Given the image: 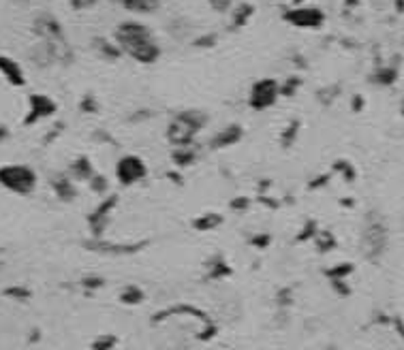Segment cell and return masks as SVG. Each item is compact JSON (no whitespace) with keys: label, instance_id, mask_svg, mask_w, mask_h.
I'll list each match as a JSON object with an SVG mask.
<instances>
[{"label":"cell","instance_id":"6da1fadb","mask_svg":"<svg viewBox=\"0 0 404 350\" xmlns=\"http://www.w3.org/2000/svg\"><path fill=\"white\" fill-rule=\"evenodd\" d=\"M115 39H118L120 47L127 53H131L133 58H137V60H141V62L156 60L159 47L154 45L150 31L143 24H137V22L120 24L118 31H115Z\"/></svg>","mask_w":404,"mask_h":350},{"label":"cell","instance_id":"7a4b0ae2","mask_svg":"<svg viewBox=\"0 0 404 350\" xmlns=\"http://www.w3.org/2000/svg\"><path fill=\"white\" fill-rule=\"evenodd\" d=\"M0 184L5 188L19 192V194H28L35 190L37 184V175L33 169H28L24 165H9V167H0Z\"/></svg>","mask_w":404,"mask_h":350},{"label":"cell","instance_id":"3957f363","mask_svg":"<svg viewBox=\"0 0 404 350\" xmlns=\"http://www.w3.org/2000/svg\"><path fill=\"white\" fill-rule=\"evenodd\" d=\"M284 19L291 22L298 28H316L323 24V13L319 9H312V7H300V9H291L284 13Z\"/></svg>","mask_w":404,"mask_h":350},{"label":"cell","instance_id":"277c9868","mask_svg":"<svg viewBox=\"0 0 404 350\" xmlns=\"http://www.w3.org/2000/svg\"><path fill=\"white\" fill-rule=\"evenodd\" d=\"M199 122L193 118V115H180V118L169 126V139L176 143H188L193 139V135L197 133Z\"/></svg>","mask_w":404,"mask_h":350},{"label":"cell","instance_id":"5b68a950","mask_svg":"<svg viewBox=\"0 0 404 350\" xmlns=\"http://www.w3.org/2000/svg\"><path fill=\"white\" fill-rule=\"evenodd\" d=\"M35 33L43 39V41H60L63 39V28L58 24V19L49 13H41L35 19Z\"/></svg>","mask_w":404,"mask_h":350},{"label":"cell","instance_id":"8992f818","mask_svg":"<svg viewBox=\"0 0 404 350\" xmlns=\"http://www.w3.org/2000/svg\"><path fill=\"white\" fill-rule=\"evenodd\" d=\"M54 109H56V105L47 97H43V94L31 97V115L26 118V124H33V122H39V120L47 118V115L54 113Z\"/></svg>","mask_w":404,"mask_h":350},{"label":"cell","instance_id":"52a82bcc","mask_svg":"<svg viewBox=\"0 0 404 350\" xmlns=\"http://www.w3.org/2000/svg\"><path fill=\"white\" fill-rule=\"evenodd\" d=\"M274 99H276V85H274V81H261V83L254 85L250 105L257 107V109H264V107L272 105Z\"/></svg>","mask_w":404,"mask_h":350},{"label":"cell","instance_id":"ba28073f","mask_svg":"<svg viewBox=\"0 0 404 350\" xmlns=\"http://www.w3.org/2000/svg\"><path fill=\"white\" fill-rule=\"evenodd\" d=\"M143 173H146V169H143V165H141L139 158L129 156V158H124V160L118 165V175H120V180H122L124 184H131V182L141 180V178H143Z\"/></svg>","mask_w":404,"mask_h":350},{"label":"cell","instance_id":"9c48e42d","mask_svg":"<svg viewBox=\"0 0 404 350\" xmlns=\"http://www.w3.org/2000/svg\"><path fill=\"white\" fill-rule=\"evenodd\" d=\"M0 73L7 77L9 83L13 85H24L26 79H24V71L22 67L13 60V58H7V56H0Z\"/></svg>","mask_w":404,"mask_h":350},{"label":"cell","instance_id":"30bf717a","mask_svg":"<svg viewBox=\"0 0 404 350\" xmlns=\"http://www.w3.org/2000/svg\"><path fill=\"white\" fill-rule=\"evenodd\" d=\"M161 0H122V5L133 13H152L159 9Z\"/></svg>","mask_w":404,"mask_h":350},{"label":"cell","instance_id":"8fae6325","mask_svg":"<svg viewBox=\"0 0 404 350\" xmlns=\"http://www.w3.org/2000/svg\"><path fill=\"white\" fill-rule=\"evenodd\" d=\"M250 15H252V7L250 5H240L238 11H236V15H234V24L236 26H242Z\"/></svg>","mask_w":404,"mask_h":350},{"label":"cell","instance_id":"7c38bea8","mask_svg":"<svg viewBox=\"0 0 404 350\" xmlns=\"http://www.w3.org/2000/svg\"><path fill=\"white\" fill-rule=\"evenodd\" d=\"M208 3H210V7H212L214 11H218V13H225V11L231 9V0H208Z\"/></svg>","mask_w":404,"mask_h":350},{"label":"cell","instance_id":"4fadbf2b","mask_svg":"<svg viewBox=\"0 0 404 350\" xmlns=\"http://www.w3.org/2000/svg\"><path fill=\"white\" fill-rule=\"evenodd\" d=\"M99 3V0H71V7L73 9H90Z\"/></svg>","mask_w":404,"mask_h":350},{"label":"cell","instance_id":"5bb4252c","mask_svg":"<svg viewBox=\"0 0 404 350\" xmlns=\"http://www.w3.org/2000/svg\"><path fill=\"white\" fill-rule=\"evenodd\" d=\"M9 295H15V297H28V290H22V288H11Z\"/></svg>","mask_w":404,"mask_h":350},{"label":"cell","instance_id":"9a60e30c","mask_svg":"<svg viewBox=\"0 0 404 350\" xmlns=\"http://www.w3.org/2000/svg\"><path fill=\"white\" fill-rule=\"evenodd\" d=\"M17 3H28V0H17Z\"/></svg>","mask_w":404,"mask_h":350},{"label":"cell","instance_id":"2e32d148","mask_svg":"<svg viewBox=\"0 0 404 350\" xmlns=\"http://www.w3.org/2000/svg\"><path fill=\"white\" fill-rule=\"evenodd\" d=\"M296 3H302V0H296Z\"/></svg>","mask_w":404,"mask_h":350},{"label":"cell","instance_id":"e0dca14e","mask_svg":"<svg viewBox=\"0 0 404 350\" xmlns=\"http://www.w3.org/2000/svg\"><path fill=\"white\" fill-rule=\"evenodd\" d=\"M118 3H122V0H118Z\"/></svg>","mask_w":404,"mask_h":350}]
</instances>
